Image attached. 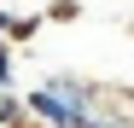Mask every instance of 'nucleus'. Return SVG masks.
I'll return each instance as SVG.
<instances>
[{
  "instance_id": "1",
  "label": "nucleus",
  "mask_w": 134,
  "mask_h": 128,
  "mask_svg": "<svg viewBox=\"0 0 134 128\" xmlns=\"http://www.w3.org/2000/svg\"><path fill=\"white\" fill-rule=\"evenodd\" d=\"M24 117H35L41 128H76L82 122V111H70L58 93H47V88H35L29 99H24Z\"/></svg>"
},
{
  "instance_id": "2",
  "label": "nucleus",
  "mask_w": 134,
  "mask_h": 128,
  "mask_svg": "<svg viewBox=\"0 0 134 128\" xmlns=\"http://www.w3.org/2000/svg\"><path fill=\"white\" fill-rule=\"evenodd\" d=\"M76 128H134V122H122V105H117V111H87Z\"/></svg>"
},
{
  "instance_id": "3",
  "label": "nucleus",
  "mask_w": 134,
  "mask_h": 128,
  "mask_svg": "<svg viewBox=\"0 0 134 128\" xmlns=\"http://www.w3.org/2000/svg\"><path fill=\"white\" fill-rule=\"evenodd\" d=\"M35 29H41V18H12V24H6V41H35Z\"/></svg>"
},
{
  "instance_id": "4",
  "label": "nucleus",
  "mask_w": 134,
  "mask_h": 128,
  "mask_svg": "<svg viewBox=\"0 0 134 128\" xmlns=\"http://www.w3.org/2000/svg\"><path fill=\"white\" fill-rule=\"evenodd\" d=\"M18 117H24V99H18V93H0V128H12Z\"/></svg>"
},
{
  "instance_id": "5",
  "label": "nucleus",
  "mask_w": 134,
  "mask_h": 128,
  "mask_svg": "<svg viewBox=\"0 0 134 128\" xmlns=\"http://www.w3.org/2000/svg\"><path fill=\"white\" fill-rule=\"evenodd\" d=\"M0 93H12V41H0Z\"/></svg>"
},
{
  "instance_id": "6",
  "label": "nucleus",
  "mask_w": 134,
  "mask_h": 128,
  "mask_svg": "<svg viewBox=\"0 0 134 128\" xmlns=\"http://www.w3.org/2000/svg\"><path fill=\"white\" fill-rule=\"evenodd\" d=\"M76 12H82L76 0H53V12H47V18H53V24H76Z\"/></svg>"
},
{
  "instance_id": "7",
  "label": "nucleus",
  "mask_w": 134,
  "mask_h": 128,
  "mask_svg": "<svg viewBox=\"0 0 134 128\" xmlns=\"http://www.w3.org/2000/svg\"><path fill=\"white\" fill-rule=\"evenodd\" d=\"M12 128H41V122H35V117H18V122H12Z\"/></svg>"
},
{
  "instance_id": "8",
  "label": "nucleus",
  "mask_w": 134,
  "mask_h": 128,
  "mask_svg": "<svg viewBox=\"0 0 134 128\" xmlns=\"http://www.w3.org/2000/svg\"><path fill=\"white\" fill-rule=\"evenodd\" d=\"M6 24H12V12H0V41H6Z\"/></svg>"
}]
</instances>
